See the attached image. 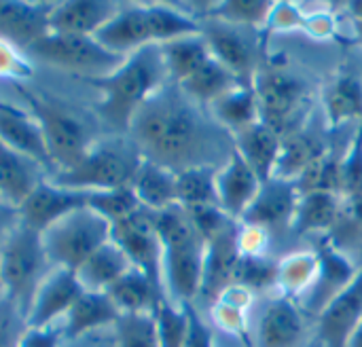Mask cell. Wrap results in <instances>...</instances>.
<instances>
[{"instance_id": "obj_1", "label": "cell", "mask_w": 362, "mask_h": 347, "mask_svg": "<svg viewBox=\"0 0 362 347\" xmlns=\"http://www.w3.org/2000/svg\"><path fill=\"white\" fill-rule=\"evenodd\" d=\"M127 136L146 161L176 174L197 165L218 167L216 155L227 151L221 140H231L210 110L193 102L172 81L138 110Z\"/></svg>"}, {"instance_id": "obj_2", "label": "cell", "mask_w": 362, "mask_h": 347, "mask_svg": "<svg viewBox=\"0 0 362 347\" xmlns=\"http://www.w3.org/2000/svg\"><path fill=\"white\" fill-rule=\"evenodd\" d=\"M170 81L159 45H148L123 59L106 76L85 78L100 91L98 117L119 136H127L138 110Z\"/></svg>"}, {"instance_id": "obj_3", "label": "cell", "mask_w": 362, "mask_h": 347, "mask_svg": "<svg viewBox=\"0 0 362 347\" xmlns=\"http://www.w3.org/2000/svg\"><path fill=\"white\" fill-rule=\"evenodd\" d=\"M153 225L163 248L165 295L178 305H193L204 290L206 242L180 206L153 212Z\"/></svg>"}, {"instance_id": "obj_4", "label": "cell", "mask_w": 362, "mask_h": 347, "mask_svg": "<svg viewBox=\"0 0 362 347\" xmlns=\"http://www.w3.org/2000/svg\"><path fill=\"white\" fill-rule=\"evenodd\" d=\"M15 87L42 131L45 146L53 163V174L74 167L95 144L89 121L62 100L38 93L23 83H17Z\"/></svg>"}, {"instance_id": "obj_5", "label": "cell", "mask_w": 362, "mask_h": 347, "mask_svg": "<svg viewBox=\"0 0 362 347\" xmlns=\"http://www.w3.org/2000/svg\"><path fill=\"white\" fill-rule=\"evenodd\" d=\"M144 157L129 136L95 140L87 155L70 170L49 176L53 182L87 193L132 187Z\"/></svg>"}, {"instance_id": "obj_6", "label": "cell", "mask_w": 362, "mask_h": 347, "mask_svg": "<svg viewBox=\"0 0 362 347\" xmlns=\"http://www.w3.org/2000/svg\"><path fill=\"white\" fill-rule=\"evenodd\" d=\"M51 269L53 267L45 254L42 235L19 223V227L0 246V282L4 297H8L25 314V318L36 290Z\"/></svg>"}, {"instance_id": "obj_7", "label": "cell", "mask_w": 362, "mask_h": 347, "mask_svg": "<svg viewBox=\"0 0 362 347\" xmlns=\"http://www.w3.org/2000/svg\"><path fill=\"white\" fill-rule=\"evenodd\" d=\"M40 235L51 267L76 271L95 250L112 240V225L91 208H81Z\"/></svg>"}, {"instance_id": "obj_8", "label": "cell", "mask_w": 362, "mask_h": 347, "mask_svg": "<svg viewBox=\"0 0 362 347\" xmlns=\"http://www.w3.org/2000/svg\"><path fill=\"white\" fill-rule=\"evenodd\" d=\"M32 59L68 70L81 81L106 76L123 64V55L108 51L95 36L49 32L28 49Z\"/></svg>"}, {"instance_id": "obj_9", "label": "cell", "mask_w": 362, "mask_h": 347, "mask_svg": "<svg viewBox=\"0 0 362 347\" xmlns=\"http://www.w3.org/2000/svg\"><path fill=\"white\" fill-rule=\"evenodd\" d=\"M252 85L259 100L261 123L272 127L282 138L301 129L297 119L305 106L308 89L299 76H295L282 64L265 61Z\"/></svg>"}, {"instance_id": "obj_10", "label": "cell", "mask_w": 362, "mask_h": 347, "mask_svg": "<svg viewBox=\"0 0 362 347\" xmlns=\"http://www.w3.org/2000/svg\"><path fill=\"white\" fill-rule=\"evenodd\" d=\"M202 36L206 38L210 53L218 59L242 85H252L255 76L263 68V40L261 30L223 23L216 19H199Z\"/></svg>"}, {"instance_id": "obj_11", "label": "cell", "mask_w": 362, "mask_h": 347, "mask_svg": "<svg viewBox=\"0 0 362 347\" xmlns=\"http://www.w3.org/2000/svg\"><path fill=\"white\" fill-rule=\"evenodd\" d=\"M112 242L125 252L132 267L163 288V248L153 225V212L140 208L132 216L115 223Z\"/></svg>"}, {"instance_id": "obj_12", "label": "cell", "mask_w": 362, "mask_h": 347, "mask_svg": "<svg viewBox=\"0 0 362 347\" xmlns=\"http://www.w3.org/2000/svg\"><path fill=\"white\" fill-rule=\"evenodd\" d=\"M314 337L305 310L278 295L261 312L252 347H308Z\"/></svg>"}, {"instance_id": "obj_13", "label": "cell", "mask_w": 362, "mask_h": 347, "mask_svg": "<svg viewBox=\"0 0 362 347\" xmlns=\"http://www.w3.org/2000/svg\"><path fill=\"white\" fill-rule=\"evenodd\" d=\"M89 197H91V193L62 187L47 176L30 193V197L19 206L21 223L28 225L30 229L42 233L51 225H55L59 218H64L81 208H89Z\"/></svg>"}, {"instance_id": "obj_14", "label": "cell", "mask_w": 362, "mask_h": 347, "mask_svg": "<svg viewBox=\"0 0 362 347\" xmlns=\"http://www.w3.org/2000/svg\"><path fill=\"white\" fill-rule=\"evenodd\" d=\"M83 293L85 288L76 271L53 267L34 295L32 307L28 312V329H45L59 324Z\"/></svg>"}, {"instance_id": "obj_15", "label": "cell", "mask_w": 362, "mask_h": 347, "mask_svg": "<svg viewBox=\"0 0 362 347\" xmlns=\"http://www.w3.org/2000/svg\"><path fill=\"white\" fill-rule=\"evenodd\" d=\"M362 320V265L354 280L333 297L316 318V337L325 347H346Z\"/></svg>"}, {"instance_id": "obj_16", "label": "cell", "mask_w": 362, "mask_h": 347, "mask_svg": "<svg viewBox=\"0 0 362 347\" xmlns=\"http://www.w3.org/2000/svg\"><path fill=\"white\" fill-rule=\"evenodd\" d=\"M95 38L117 55H132L134 51L155 45L148 4L121 2L117 15L95 34Z\"/></svg>"}, {"instance_id": "obj_17", "label": "cell", "mask_w": 362, "mask_h": 347, "mask_svg": "<svg viewBox=\"0 0 362 347\" xmlns=\"http://www.w3.org/2000/svg\"><path fill=\"white\" fill-rule=\"evenodd\" d=\"M55 2L0 0V38L28 49L51 32L49 19Z\"/></svg>"}, {"instance_id": "obj_18", "label": "cell", "mask_w": 362, "mask_h": 347, "mask_svg": "<svg viewBox=\"0 0 362 347\" xmlns=\"http://www.w3.org/2000/svg\"><path fill=\"white\" fill-rule=\"evenodd\" d=\"M261 184V178L233 148L227 161L216 172V197L221 210L229 218L242 220V216L255 201Z\"/></svg>"}, {"instance_id": "obj_19", "label": "cell", "mask_w": 362, "mask_h": 347, "mask_svg": "<svg viewBox=\"0 0 362 347\" xmlns=\"http://www.w3.org/2000/svg\"><path fill=\"white\" fill-rule=\"evenodd\" d=\"M299 197H301V193L293 180L269 178L267 182L261 184L255 201L242 216V223L259 225V227L267 229L269 233L274 229L293 227Z\"/></svg>"}, {"instance_id": "obj_20", "label": "cell", "mask_w": 362, "mask_h": 347, "mask_svg": "<svg viewBox=\"0 0 362 347\" xmlns=\"http://www.w3.org/2000/svg\"><path fill=\"white\" fill-rule=\"evenodd\" d=\"M316 252L320 257V278L310 295L299 303L308 316H314V320L333 301V297L354 280L358 271V267H354L352 261L329 240L322 242Z\"/></svg>"}, {"instance_id": "obj_21", "label": "cell", "mask_w": 362, "mask_h": 347, "mask_svg": "<svg viewBox=\"0 0 362 347\" xmlns=\"http://www.w3.org/2000/svg\"><path fill=\"white\" fill-rule=\"evenodd\" d=\"M119 318L121 312L106 293L85 290L64 316L59 327L64 333V341H78L106 329H115Z\"/></svg>"}, {"instance_id": "obj_22", "label": "cell", "mask_w": 362, "mask_h": 347, "mask_svg": "<svg viewBox=\"0 0 362 347\" xmlns=\"http://www.w3.org/2000/svg\"><path fill=\"white\" fill-rule=\"evenodd\" d=\"M121 2L115 0H68L55 2L49 19L51 32L95 36L119 11Z\"/></svg>"}, {"instance_id": "obj_23", "label": "cell", "mask_w": 362, "mask_h": 347, "mask_svg": "<svg viewBox=\"0 0 362 347\" xmlns=\"http://www.w3.org/2000/svg\"><path fill=\"white\" fill-rule=\"evenodd\" d=\"M0 140L15 148L17 153L34 159L47 176L53 174V163L49 159L42 131L30 112H23L0 100Z\"/></svg>"}, {"instance_id": "obj_24", "label": "cell", "mask_w": 362, "mask_h": 347, "mask_svg": "<svg viewBox=\"0 0 362 347\" xmlns=\"http://www.w3.org/2000/svg\"><path fill=\"white\" fill-rule=\"evenodd\" d=\"M47 178V172L30 157L17 153L0 140V197L21 206L30 193Z\"/></svg>"}, {"instance_id": "obj_25", "label": "cell", "mask_w": 362, "mask_h": 347, "mask_svg": "<svg viewBox=\"0 0 362 347\" xmlns=\"http://www.w3.org/2000/svg\"><path fill=\"white\" fill-rule=\"evenodd\" d=\"M322 104L329 127H339L350 121L362 123V78L358 72L344 68L335 72L322 91Z\"/></svg>"}, {"instance_id": "obj_26", "label": "cell", "mask_w": 362, "mask_h": 347, "mask_svg": "<svg viewBox=\"0 0 362 347\" xmlns=\"http://www.w3.org/2000/svg\"><path fill=\"white\" fill-rule=\"evenodd\" d=\"M233 148L242 155V159L252 167V172L261 178V182H267L274 178L280 148H282V136L276 134L265 123H255L246 127L244 131L231 136Z\"/></svg>"}, {"instance_id": "obj_27", "label": "cell", "mask_w": 362, "mask_h": 347, "mask_svg": "<svg viewBox=\"0 0 362 347\" xmlns=\"http://www.w3.org/2000/svg\"><path fill=\"white\" fill-rule=\"evenodd\" d=\"M132 191L140 201V206L148 212H161L178 206L176 172L146 159L136 172Z\"/></svg>"}, {"instance_id": "obj_28", "label": "cell", "mask_w": 362, "mask_h": 347, "mask_svg": "<svg viewBox=\"0 0 362 347\" xmlns=\"http://www.w3.org/2000/svg\"><path fill=\"white\" fill-rule=\"evenodd\" d=\"M320 278V257L316 250H297L278 263L276 290L280 297L301 303Z\"/></svg>"}, {"instance_id": "obj_29", "label": "cell", "mask_w": 362, "mask_h": 347, "mask_svg": "<svg viewBox=\"0 0 362 347\" xmlns=\"http://www.w3.org/2000/svg\"><path fill=\"white\" fill-rule=\"evenodd\" d=\"M106 295L112 299L121 316L123 314H155L159 301L168 297L161 286H157L151 278H146L136 267L123 274L106 290Z\"/></svg>"}, {"instance_id": "obj_30", "label": "cell", "mask_w": 362, "mask_h": 347, "mask_svg": "<svg viewBox=\"0 0 362 347\" xmlns=\"http://www.w3.org/2000/svg\"><path fill=\"white\" fill-rule=\"evenodd\" d=\"M212 119L229 134L235 136L246 127L261 121L259 114V100L255 85H238L221 100H216L210 108Z\"/></svg>"}, {"instance_id": "obj_31", "label": "cell", "mask_w": 362, "mask_h": 347, "mask_svg": "<svg viewBox=\"0 0 362 347\" xmlns=\"http://www.w3.org/2000/svg\"><path fill=\"white\" fill-rule=\"evenodd\" d=\"M341 214H344L341 195L327 193V191L303 193L299 197V204H297V210H295L293 231L299 233V235L329 231L339 220Z\"/></svg>"}, {"instance_id": "obj_32", "label": "cell", "mask_w": 362, "mask_h": 347, "mask_svg": "<svg viewBox=\"0 0 362 347\" xmlns=\"http://www.w3.org/2000/svg\"><path fill=\"white\" fill-rule=\"evenodd\" d=\"M132 269L129 259L125 252L110 240L100 250H95L78 269L76 276L85 290L93 293H106L123 274Z\"/></svg>"}, {"instance_id": "obj_33", "label": "cell", "mask_w": 362, "mask_h": 347, "mask_svg": "<svg viewBox=\"0 0 362 347\" xmlns=\"http://www.w3.org/2000/svg\"><path fill=\"white\" fill-rule=\"evenodd\" d=\"M159 47H161V55H163V61L168 68V76L176 85L187 81L208 59H212L210 47H208L206 38L202 36V32L170 40V42L159 45Z\"/></svg>"}, {"instance_id": "obj_34", "label": "cell", "mask_w": 362, "mask_h": 347, "mask_svg": "<svg viewBox=\"0 0 362 347\" xmlns=\"http://www.w3.org/2000/svg\"><path fill=\"white\" fill-rule=\"evenodd\" d=\"M242 85L218 59H208L197 72H193L187 81H182L178 87L199 106L210 108L216 100H221L225 93H229L233 87Z\"/></svg>"}, {"instance_id": "obj_35", "label": "cell", "mask_w": 362, "mask_h": 347, "mask_svg": "<svg viewBox=\"0 0 362 347\" xmlns=\"http://www.w3.org/2000/svg\"><path fill=\"white\" fill-rule=\"evenodd\" d=\"M329 148L322 144L320 138L303 134L301 129L282 138V148L278 157V165L274 178L282 180H297L318 157H322Z\"/></svg>"}, {"instance_id": "obj_36", "label": "cell", "mask_w": 362, "mask_h": 347, "mask_svg": "<svg viewBox=\"0 0 362 347\" xmlns=\"http://www.w3.org/2000/svg\"><path fill=\"white\" fill-rule=\"evenodd\" d=\"M216 172H218V167H214V165H197V167H189V170L178 172L176 174L178 206L185 210L204 208V206H218Z\"/></svg>"}, {"instance_id": "obj_37", "label": "cell", "mask_w": 362, "mask_h": 347, "mask_svg": "<svg viewBox=\"0 0 362 347\" xmlns=\"http://www.w3.org/2000/svg\"><path fill=\"white\" fill-rule=\"evenodd\" d=\"M274 2L267 0H221L214 4H208L199 19H216L231 25L252 28V30H265L267 17L272 13Z\"/></svg>"}, {"instance_id": "obj_38", "label": "cell", "mask_w": 362, "mask_h": 347, "mask_svg": "<svg viewBox=\"0 0 362 347\" xmlns=\"http://www.w3.org/2000/svg\"><path fill=\"white\" fill-rule=\"evenodd\" d=\"M159 347H185L189 335V310L172 299H161L155 310Z\"/></svg>"}, {"instance_id": "obj_39", "label": "cell", "mask_w": 362, "mask_h": 347, "mask_svg": "<svg viewBox=\"0 0 362 347\" xmlns=\"http://www.w3.org/2000/svg\"><path fill=\"white\" fill-rule=\"evenodd\" d=\"M115 347H159L155 314H123L112 329Z\"/></svg>"}, {"instance_id": "obj_40", "label": "cell", "mask_w": 362, "mask_h": 347, "mask_svg": "<svg viewBox=\"0 0 362 347\" xmlns=\"http://www.w3.org/2000/svg\"><path fill=\"white\" fill-rule=\"evenodd\" d=\"M89 208L93 212H98L100 216H104L110 225H115V223L132 216L134 212H138L142 206L136 199L132 187H125V189H112V191L91 193Z\"/></svg>"}, {"instance_id": "obj_41", "label": "cell", "mask_w": 362, "mask_h": 347, "mask_svg": "<svg viewBox=\"0 0 362 347\" xmlns=\"http://www.w3.org/2000/svg\"><path fill=\"white\" fill-rule=\"evenodd\" d=\"M276 274H278V263H272L267 257L261 259L238 257V263L231 274V284H240L257 295L259 290L276 288Z\"/></svg>"}, {"instance_id": "obj_42", "label": "cell", "mask_w": 362, "mask_h": 347, "mask_svg": "<svg viewBox=\"0 0 362 347\" xmlns=\"http://www.w3.org/2000/svg\"><path fill=\"white\" fill-rule=\"evenodd\" d=\"M339 195L341 199L362 195V123L350 142V148L339 159Z\"/></svg>"}, {"instance_id": "obj_43", "label": "cell", "mask_w": 362, "mask_h": 347, "mask_svg": "<svg viewBox=\"0 0 362 347\" xmlns=\"http://www.w3.org/2000/svg\"><path fill=\"white\" fill-rule=\"evenodd\" d=\"M248 312L250 310L231 305L223 299H214L212 307H210V320L225 335L238 337V339L246 341V346L252 347V341L248 339Z\"/></svg>"}, {"instance_id": "obj_44", "label": "cell", "mask_w": 362, "mask_h": 347, "mask_svg": "<svg viewBox=\"0 0 362 347\" xmlns=\"http://www.w3.org/2000/svg\"><path fill=\"white\" fill-rule=\"evenodd\" d=\"M32 76H34L32 57L17 45L0 38V78L13 81L17 85Z\"/></svg>"}, {"instance_id": "obj_45", "label": "cell", "mask_w": 362, "mask_h": 347, "mask_svg": "<svg viewBox=\"0 0 362 347\" xmlns=\"http://www.w3.org/2000/svg\"><path fill=\"white\" fill-rule=\"evenodd\" d=\"M25 331V314L8 297L0 295V347H19Z\"/></svg>"}, {"instance_id": "obj_46", "label": "cell", "mask_w": 362, "mask_h": 347, "mask_svg": "<svg viewBox=\"0 0 362 347\" xmlns=\"http://www.w3.org/2000/svg\"><path fill=\"white\" fill-rule=\"evenodd\" d=\"M269 244H272V233L267 229L252 225V223H242V220L238 223V229H235L238 257H244V259L267 257Z\"/></svg>"}, {"instance_id": "obj_47", "label": "cell", "mask_w": 362, "mask_h": 347, "mask_svg": "<svg viewBox=\"0 0 362 347\" xmlns=\"http://www.w3.org/2000/svg\"><path fill=\"white\" fill-rule=\"evenodd\" d=\"M305 11L293 2H274L272 13L265 23V34H286V32H303Z\"/></svg>"}, {"instance_id": "obj_48", "label": "cell", "mask_w": 362, "mask_h": 347, "mask_svg": "<svg viewBox=\"0 0 362 347\" xmlns=\"http://www.w3.org/2000/svg\"><path fill=\"white\" fill-rule=\"evenodd\" d=\"M303 32L316 40H327L337 34V19L329 11H312L305 13V25Z\"/></svg>"}, {"instance_id": "obj_49", "label": "cell", "mask_w": 362, "mask_h": 347, "mask_svg": "<svg viewBox=\"0 0 362 347\" xmlns=\"http://www.w3.org/2000/svg\"><path fill=\"white\" fill-rule=\"evenodd\" d=\"M189 310V335L185 347H216L212 327L199 316V312L193 305H187Z\"/></svg>"}, {"instance_id": "obj_50", "label": "cell", "mask_w": 362, "mask_h": 347, "mask_svg": "<svg viewBox=\"0 0 362 347\" xmlns=\"http://www.w3.org/2000/svg\"><path fill=\"white\" fill-rule=\"evenodd\" d=\"M62 327H45V329H28L19 347H64Z\"/></svg>"}, {"instance_id": "obj_51", "label": "cell", "mask_w": 362, "mask_h": 347, "mask_svg": "<svg viewBox=\"0 0 362 347\" xmlns=\"http://www.w3.org/2000/svg\"><path fill=\"white\" fill-rule=\"evenodd\" d=\"M21 223V214L19 208L8 204L6 199L0 197V246L4 244V240L19 227Z\"/></svg>"}, {"instance_id": "obj_52", "label": "cell", "mask_w": 362, "mask_h": 347, "mask_svg": "<svg viewBox=\"0 0 362 347\" xmlns=\"http://www.w3.org/2000/svg\"><path fill=\"white\" fill-rule=\"evenodd\" d=\"M344 212L362 225V195L361 197H352V199H344Z\"/></svg>"}, {"instance_id": "obj_53", "label": "cell", "mask_w": 362, "mask_h": 347, "mask_svg": "<svg viewBox=\"0 0 362 347\" xmlns=\"http://www.w3.org/2000/svg\"><path fill=\"white\" fill-rule=\"evenodd\" d=\"M95 335H98V333H95ZM95 335H89V337L78 339V341H66L64 347H100L98 346V341H93V339H95Z\"/></svg>"}, {"instance_id": "obj_54", "label": "cell", "mask_w": 362, "mask_h": 347, "mask_svg": "<svg viewBox=\"0 0 362 347\" xmlns=\"http://www.w3.org/2000/svg\"><path fill=\"white\" fill-rule=\"evenodd\" d=\"M346 11L352 15L354 21H362V0H354L346 6Z\"/></svg>"}, {"instance_id": "obj_55", "label": "cell", "mask_w": 362, "mask_h": 347, "mask_svg": "<svg viewBox=\"0 0 362 347\" xmlns=\"http://www.w3.org/2000/svg\"><path fill=\"white\" fill-rule=\"evenodd\" d=\"M346 347H362V320H361V324L354 329V333L350 335V339H348V346Z\"/></svg>"}, {"instance_id": "obj_56", "label": "cell", "mask_w": 362, "mask_h": 347, "mask_svg": "<svg viewBox=\"0 0 362 347\" xmlns=\"http://www.w3.org/2000/svg\"><path fill=\"white\" fill-rule=\"evenodd\" d=\"M354 21V19H352ZM354 40L362 47V21H354Z\"/></svg>"}, {"instance_id": "obj_57", "label": "cell", "mask_w": 362, "mask_h": 347, "mask_svg": "<svg viewBox=\"0 0 362 347\" xmlns=\"http://www.w3.org/2000/svg\"><path fill=\"white\" fill-rule=\"evenodd\" d=\"M308 347H325V346H322V341H320L318 337H314V341H312Z\"/></svg>"}, {"instance_id": "obj_58", "label": "cell", "mask_w": 362, "mask_h": 347, "mask_svg": "<svg viewBox=\"0 0 362 347\" xmlns=\"http://www.w3.org/2000/svg\"><path fill=\"white\" fill-rule=\"evenodd\" d=\"M0 295H4V293H2V282H0Z\"/></svg>"}]
</instances>
